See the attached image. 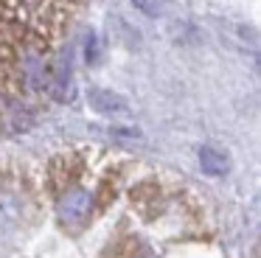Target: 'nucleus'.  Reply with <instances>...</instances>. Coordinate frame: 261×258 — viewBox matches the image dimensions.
I'll use <instances>...</instances> for the list:
<instances>
[{"label":"nucleus","instance_id":"nucleus-3","mask_svg":"<svg viewBox=\"0 0 261 258\" xmlns=\"http://www.w3.org/2000/svg\"><path fill=\"white\" fill-rule=\"evenodd\" d=\"M199 163H202V171L211 174V177H219V174L227 171V160L225 154H219L216 149H211V146H205L202 151H199Z\"/></svg>","mask_w":261,"mask_h":258},{"label":"nucleus","instance_id":"nucleus-1","mask_svg":"<svg viewBox=\"0 0 261 258\" xmlns=\"http://www.w3.org/2000/svg\"><path fill=\"white\" fill-rule=\"evenodd\" d=\"M85 0H0V135L37 123Z\"/></svg>","mask_w":261,"mask_h":258},{"label":"nucleus","instance_id":"nucleus-2","mask_svg":"<svg viewBox=\"0 0 261 258\" xmlns=\"http://www.w3.org/2000/svg\"><path fill=\"white\" fill-rule=\"evenodd\" d=\"M87 101H90V107L98 115H124V112L129 110L126 101L121 98L118 93H113V90H90Z\"/></svg>","mask_w":261,"mask_h":258},{"label":"nucleus","instance_id":"nucleus-4","mask_svg":"<svg viewBox=\"0 0 261 258\" xmlns=\"http://www.w3.org/2000/svg\"><path fill=\"white\" fill-rule=\"evenodd\" d=\"M166 3H169V0H132V6H135L138 11H143L146 17H160L166 11Z\"/></svg>","mask_w":261,"mask_h":258}]
</instances>
